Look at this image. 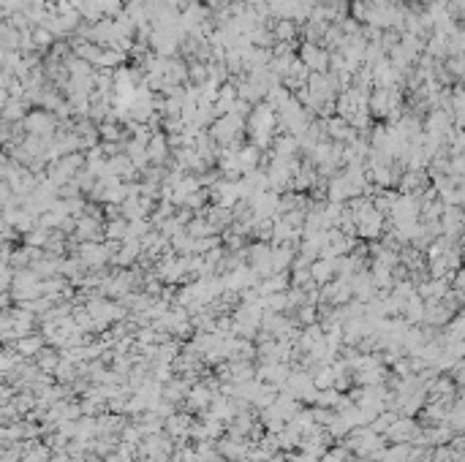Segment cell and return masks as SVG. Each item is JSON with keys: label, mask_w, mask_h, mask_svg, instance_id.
I'll use <instances>...</instances> for the list:
<instances>
[{"label": "cell", "mask_w": 465, "mask_h": 462, "mask_svg": "<svg viewBox=\"0 0 465 462\" xmlns=\"http://www.w3.org/2000/svg\"><path fill=\"white\" fill-rule=\"evenodd\" d=\"M275 109L270 104H261L253 117H250V134H253V142L256 147H267V142L272 139V131H275Z\"/></svg>", "instance_id": "obj_1"}, {"label": "cell", "mask_w": 465, "mask_h": 462, "mask_svg": "<svg viewBox=\"0 0 465 462\" xmlns=\"http://www.w3.org/2000/svg\"><path fill=\"white\" fill-rule=\"evenodd\" d=\"M302 63H305V69H308V71L321 74V71L326 69L329 58H326V52H324L318 44H305V47H302Z\"/></svg>", "instance_id": "obj_2"}, {"label": "cell", "mask_w": 465, "mask_h": 462, "mask_svg": "<svg viewBox=\"0 0 465 462\" xmlns=\"http://www.w3.org/2000/svg\"><path fill=\"white\" fill-rule=\"evenodd\" d=\"M25 128L33 134V136H49L52 134V128H55V117L52 114H44V112H36V114H30L27 120H25Z\"/></svg>", "instance_id": "obj_3"}, {"label": "cell", "mask_w": 465, "mask_h": 462, "mask_svg": "<svg viewBox=\"0 0 465 462\" xmlns=\"http://www.w3.org/2000/svg\"><path fill=\"white\" fill-rule=\"evenodd\" d=\"M291 36H294V22H291V19L281 22V25L275 27V38H281V41H289Z\"/></svg>", "instance_id": "obj_4"}]
</instances>
